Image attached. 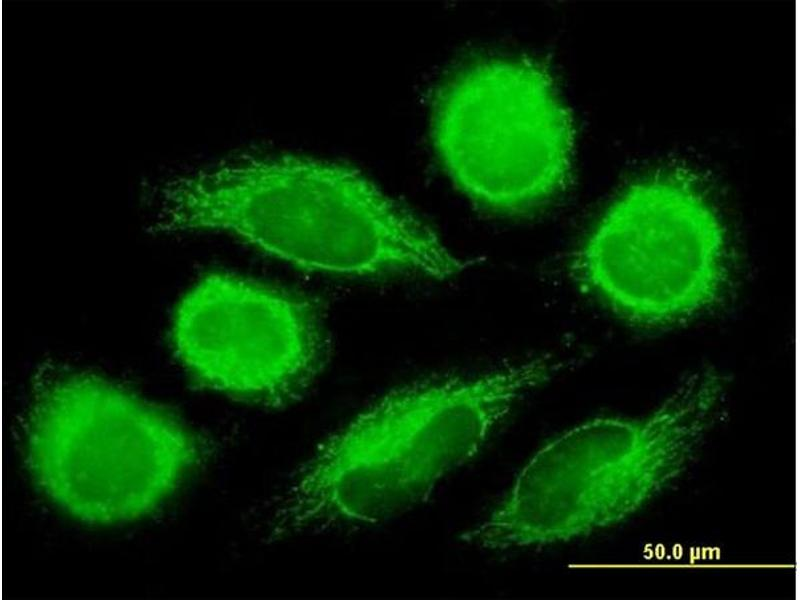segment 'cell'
<instances>
[{
  "instance_id": "cell-4",
  "label": "cell",
  "mask_w": 800,
  "mask_h": 600,
  "mask_svg": "<svg viewBox=\"0 0 800 600\" xmlns=\"http://www.w3.org/2000/svg\"><path fill=\"white\" fill-rule=\"evenodd\" d=\"M430 134L454 184L489 211L534 213L570 181L572 116L535 60L490 55L456 68L434 93Z\"/></svg>"
},
{
  "instance_id": "cell-5",
  "label": "cell",
  "mask_w": 800,
  "mask_h": 600,
  "mask_svg": "<svg viewBox=\"0 0 800 600\" xmlns=\"http://www.w3.org/2000/svg\"><path fill=\"white\" fill-rule=\"evenodd\" d=\"M578 282L634 322L663 325L727 291L726 229L704 190L679 172L643 179L607 209L572 260Z\"/></svg>"
},
{
  "instance_id": "cell-1",
  "label": "cell",
  "mask_w": 800,
  "mask_h": 600,
  "mask_svg": "<svg viewBox=\"0 0 800 600\" xmlns=\"http://www.w3.org/2000/svg\"><path fill=\"white\" fill-rule=\"evenodd\" d=\"M554 372L549 358H536L392 391L324 443L275 497L267 538L379 523L415 508Z\"/></svg>"
},
{
  "instance_id": "cell-3",
  "label": "cell",
  "mask_w": 800,
  "mask_h": 600,
  "mask_svg": "<svg viewBox=\"0 0 800 600\" xmlns=\"http://www.w3.org/2000/svg\"><path fill=\"white\" fill-rule=\"evenodd\" d=\"M201 454L198 438L166 412L94 376H57L34 402L32 474L55 504L85 522L150 513Z\"/></svg>"
},
{
  "instance_id": "cell-2",
  "label": "cell",
  "mask_w": 800,
  "mask_h": 600,
  "mask_svg": "<svg viewBox=\"0 0 800 600\" xmlns=\"http://www.w3.org/2000/svg\"><path fill=\"white\" fill-rule=\"evenodd\" d=\"M174 229L228 232L297 266L344 275L445 279L464 263L357 169L291 154H248L180 181Z\"/></svg>"
},
{
  "instance_id": "cell-6",
  "label": "cell",
  "mask_w": 800,
  "mask_h": 600,
  "mask_svg": "<svg viewBox=\"0 0 800 600\" xmlns=\"http://www.w3.org/2000/svg\"><path fill=\"white\" fill-rule=\"evenodd\" d=\"M179 357L203 384L241 401L281 407L302 396L327 357L312 300L227 273L201 279L176 311Z\"/></svg>"
}]
</instances>
